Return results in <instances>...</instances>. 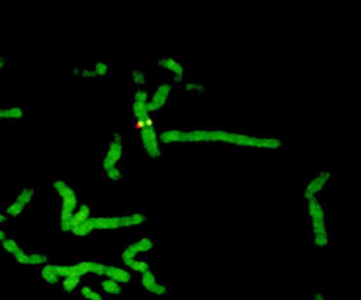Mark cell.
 <instances>
[{"label":"cell","instance_id":"6da1fadb","mask_svg":"<svg viewBox=\"0 0 361 300\" xmlns=\"http://www.w3.org/2000/svg\"><path fill=\"white\" fill-rule=\"evenodd\" d=\"M201 144V143H224L228 145L275 150L282 146V142L276 137L248 135L225 130L195 129L182 131L180 144Z\"/></svg>","mask_w":361,"mask_h":300},{"label":"cell","instance_id":"7a4b0ae2","mask_svg":"<svg viewBox=\"0 0 361 300\" xmlns=\"http://www.w3.org/2000/svg\"><path fill=\"white\" fill-rule=\"evenodd\" d=\"M53 187L57 191L61 200H63V205H61L60 211V228L63 232L66 233L71 232L70 221L73 217V214L78 207L76 193L73 190L72 187H70L61 180L54 182Z\"/></svg>","mask_w":361,"mask_h":300},{"label":"cell","instance_id":"3957f363","mask_svg":"<svg viewBox=\"0 0 361 300\" xmlns=\"http://www.w3.org/2000/svg\"><path fill=\"white\" fill-rule=\"evenodd\" d=\"M124 228L121 217H91L85 223L72 228L71 233L77 237H86L93 230H112Z\"/></svg>","mask_w":361,"mask_h":300},{"label":"cell","instance_id":"277c9868","mask_svg":"<svg viewBox=\"0 0 361 300\" xmlns=\"http://www.w3.org/2000/svg\"><path fill=\"white\" fill-rule=\"evenodd\" d=\"M308 201V215L312 219L313 232L315 237V244L317 246H325L328 243V237L325 222V211L321 204L316 197L307 200Z\"/></svg>","mask_w":361,"mask_h":300},{"label":"cell","instance_id":"5b68a950","mask_svg":"<svg viewBox=\"0 0 361 300\" xmlns=\"http://www.w3.org/2000/svg\"><path fill=\"white\" fill-rule=\"evenodd\" d=\"M140 136L142 146L145 152L152 159L161 157V141L160 134L157 132L154 125H149L140 129Z\"/></svg>","mask_w":361,"mask_h":300},{"label":"cell","instance_id":"8992f818","mask_svg":"<svg viewBox=\"0 0 361 300\" xmlns=\"http://www.w3.org/2000/svg\"><path fill=\"white\" fill-rule=\"evenodd\" d=\"M124 152L123 145V136L120 133H114L112 136V140L108 146L107 152L105 154L103 160V168L109 169L111 167H115L118 162L121 161Z\"/></svg>","mask_w":361,"mask_h":300},{"label":"cell","instance_id":"52a82bcc","mask_svg":"<svg viewBox=\"0 0 361 300\" xmlns=\"http://www.w3.org/2000/svg\"><path fill=\"white\" fill-rule=\"evenodd\" d=\"M171 92L172 87L170 84L164 83L158 86L148 101V108L150 112H157L163 108L169 99Z\"/></svg>","mask_w":361,"mask_h":300},{"label":"cell","instance_id":"ba28073f","mask_svg":"<svg viewBox=\"0 0 361 300\" xmlns=\"http://www.w3.org/2000/svg\"><path fill=\"white\" fill-rule=\"evenodd\" d=\"M153 247V242L145 237V238H142L141 240L136 241L132 244H130L125 251L122 254V259L123 262L125 264H128L130 261H132L135 259L136 256L142 253H146L149 252L150 249Z\"/></svg>","mask_w":361,"mask_h":300},{"label":"cell","instance_id":"9c48e42d","mask_svg":"<svg viewBox=\"0 0 361 300\" xmlns=\"http://www.w3.org/2000/svg\"><path fill=\"white\" fill-rule=\"evenodd\" d=\"M132 112L136 121V127L139 129L145 126H149V125H154L150 115L151 112L148 108V103L133 101Z\"/></svg>","mask_w":361,"mask_h":300},{"label":"cell","instance_id":"30bf717a","mask_svg":"<svg viewBox=\"0 0 361 300\" xmlns=\"http://www.w3.org/2000/svg\"><path fill=\"white\" fill-rule=\"evenodd\" d=\"M159 67L171 73L172 78L176 83L182 82L184 78V67L179 60L173 57H164L158 61Z\"/></svg>","mask_w":361,"mask_h":300},{"label":"cell","instance_id":"8fae6325","mask_svg":"<svg viewBox=\"0 0 361 300\" xmlns=\"http://www.w3.org/2000/svg\"><path fill=\"white\" fill-rule=\"evenodd\" d=\"M329 178H331V172L329 171L320 172L319 176L310 181L309 184L307 185L306 191H304V198L308 200L310 198L316 197V193L319 192L325 187Z\"/></svg>","mask_w":361,"mask_h":300},{"label":"cell","instance_id":"7c38bea8","mask_svg":"<svg viewBox=\"0 0 361 300\" xmlns=\"http://www.w3.org/2000/svg\"><path fill=\"white\" fill-rule=\"evenodd\" d=\"M142 284L148 292L155 294V295L162 296V295H165V294L167 293L166 287L164 285L158 283V281L157 279H155L153 273L150 271H147L143 274Z\"/></svg>","mask_w":361,"mask_h":300},{"label":"cell","instance_id":"4fadbf2b","mask_svg":"<svg viewBox=\"0 0 361 300\" xmlns=\"http://www.w3.org/2000/svg\"><path fill=\"white\" fill-rule=\"evenodd\" d=\"M14 257L17 262L20 264H30V265H37V264H45L47 263L48 258L45 255L40 254H32L28 255L23 252V249L19 248L14 254Z\"/></svg>","mask_w":361,"mask_h":300},{"label":"cell","instance_id":"5bb4252c","mask_svg":"<svg viewBox=\"0 0 361 300\" xmlns=\"http://www.w3.org/2000/svg\"><path fill=\"white\" fill-rule=\"evenodd\" d=\"M105 276H107L108 279L116 281L117 283H128L131 279L129 272L116 266H107Z\"/></svg>","mask_w":361,"mask_h":300},{"label":"cell","instance_id":"9a60e30c","mask_svg":"<svg viewBox=\"0 0 361 300\" xmlns=\"http://www.w3.org/2000/svg\"><path fill=\"white\" fill-rule=\"evenodd\" d=\"M89 218H91V209L88 205L82 204L73 214V217L70 221V227L72 228L78 226V225L85 223Z\"/></svg>","mask_w":361,"mask_h":300},{"label":"cell","instance_id":"2e32d148","mask_svg":"<svg viewBox=\"0 0 361 300\" xmlns=\"http://www.w3.org/2000/svg\"><path fill=\"white\" fill-rule=\"evenodd\" d=\"M122 217H123L124 228L138 226V225H141L146 221V217L143 214H140V212H134V214L122 216Z\"/></svg>","mask_w":361,"mask_h":300},{"label":"cell","instance_id":"e0dca14e","mask_svg":"<svg viewBox=\"0 0 361 300\" xmlns=\"http://www.w3.org/2000/svg\"><path fill=\"white\" fill-rule=\"evenodd\" d=\"M41 276L50 284H56L59 280L58 274L56 272V267L53 264H47L46 266H43Z\"/></svg>","mask_w":361,"mask_h":300},{"label":"cell","instance_id":"ac0fdd59","mask_svg":"<svg viewBox=\"0 0 361 300\" xmlns=\"http://www.w3.org/2000/svg\"><path fill=\"white\" fill-rule=\"evenodd\" d=\"M102 287L106 293L112 294V295H120V294L122 293V287L120 283H117L116 281L111 280V279H107V280L103 281Z\"/></svg>","mask_w":361,"mask_h":300},{"label":"cell","instance_id":"d6986e66","mask_svg":"<svg viewBox=\"0 0 361 300\" xmlns=\"http://www.w3.org/2000/svg\"><path fill=\"white\" fill-rule=\"evenodd\" d=\"M185 90L187 91V92L195 93V94L201 95V94H204L205 91H206V88H205L204 85H202L200 83L189 82V83H186V85H185Z\"/></svg>","mask_w":361,"mask_h":300},{"label":"cell","instance_id":"ffe728a7","mask_svg":"<svg viewBox=\"0 0 361 300\" xmlns=\"http://www.w3.org/2000/svg\"><path fill=\"white\" fill-rule=\"evenodd\" d=\"M127 266H129L130 268H131L132 271L134 272H139V273H142L144 274L145 272L149 271V265L147 262L145 261H140V260H132L130 261L128 264H126Z\"/></svg>","mask_w":361,"mask_h":300},{"label":"cell","instance_id":"44dd1931","mask_svg":"<svg viewBox=\"0 0 361 300\" xmlns=\"http://www.w3.org/2000/svg\"><path fill=\"white\" fill-rule=\"evenodd\" d=\"M24 207H26V205L16 200L14 203H12L7 208V214L11 217H17L21 214Z\"/></svg>","mask_w":361,"mask_h":300},{"label":"cell","instance_id":"7402d4cb","mask_svg":"<svg viewBox=\"0 0 361 300\" xmlns=\"http://www.w3.org/2000/svg\"><path fill=\"white\" fill-rule=\"evenodd\" d=\"M80 282V277H67L63 281L64 290L68 293H71Z\"/></svg>","mask_w":361,"mask_h":300},{"label":"cell","instance_id":"603a6c76","mask_svg":"<svg viewBox=\"0 0 361 300\" xmlns=\"http://www.w3.org/2000/svg\"><path fill=\"white\" fill-rule=\"evenodd\" d=\"M34 196V189L32 188H24L21 190V192L18 195L17 197V201H19L23 203L24 205L29 204L31 201H32V198Z\"/></svg>","mask_w":361,"mask_h":300},{"label":"cell","instance_id":"cb8c5ba5","mask_svg":"<svg viewBox=\"0 0 361 300\" xmlns=\"http://www.w3.org/2000/svg\"><path fill=\"white\" fill-rule=\"evenodd\" d=\"M105 171H106V174H107L108 179L111 180L112 182H118V181H121L123 179V173L117 166L111 167L109 168V169H106Z\"/></svg>","mask_w":361,"mask_h":300},{"label":"cell","instance_id":"d4e9b609","mask_svg":"<svg viewBox=\"0 0 361 300\" xmlns=\"http://www.w3.org/2000/svg\"><path fill=\"white\" fill-rule=\"evenodd\" d=\"M131 77H132V82L136 86H144L146 84V75L142 70H139V69H135V70L132 71L131 73Z\"/></svg>","mask_w":361,"mask_h":300},{"label":"cell","instance_id":"484cf974","mask_svg":"<svg viewBox=\"0 0 361 300\" xmlns=\"http://www.w3.org/2000/svg\"><path fill=\"white\" fill-rule=\"evenodd\" d=\"M93 70H94L96 74V77H103L105 75H107L109 71V67L106 62L98 61L94 65V67H93Z\"/></svg>","mask_w":361,"mask_h":300},{"label":"cell","instance_id":"4316f807","mask_svg":"<svg viewBox=\"0 0 361 300\" xmlns=\"http://www.w3.org/2000/svg\"><path fill=\"white\" fill-rule=\"evenodd\" d=\"M2 246H3V248L8 253L13 254V255L18 251V249L20 248L19 245L17 244V242L15 240H13V239H8V238L4 239L2 241Z\"/></svg>","mask_w":361,"mask_h":300},{"label":"cell","instance_id":"83f0119b","mask_svg":"<svg viewBox=\"0 0 361 300\" xmlns=\"http://www.w3.org/2000/svg\"><path fill=\"white\" fill-rule=\"evenodd\" d=\"M82 295L86 298V299H89V300H103L102 296L99 295L98 293L94 292L92 289H90L89 286H84L82 289Z\"/></svg>","mask_w":361,"mask_h":300},{"label":"cell","instance_id":"f1b7e54d","mask_svg":"<svg viewBox=\"0 0 361 300\" xmlns=\"http://www.w3.org/2000/svg\"><path fill=\"white\" fill-rule=\"evenodd\" d=\"M9 120H20L23 117V111L19 107H12L8 109Z\"/></svg>","mask_w":361,"mask_h":300},{"label":"cell","instance_id":"f546056e","mask_svg":"<svg viewBox=\"0 0 361 300\" xmlns=\"http://www.w3.org/2000/svg\"><path fill=\"white\" fill-rule=\"evenodd\" d=\"M133 97H134V102L148 103L149 97H150V95H149V93L146 90H144V89H138V90L135 91Z\"/></svg>","mask_w":361,"mask_h":300},{"label":"cell","instance_id":"4dcf8cb0","mask_svg":"<svg viewBox=\"0 0 361 300\" xmlns=\"http://www.w3.org/2000/svg\"><path fill=\"white\" fill-rule=\"evenodd\" d=\"M79 76L83 77V78L91 79V78H95L96 74H95V72H94V70H93V69H82V70H80Z\"/></svg>","mask_w":361,"mask_h":300},{"label":"cell","instance_id":"1f68e13d","mask_svg":"<svg viewBox=\"0 0 361 300\" xmlns=\"http://www.w3.org/2000/svg\"><path fill=\"white\" fill-rule=\"evenodd\" d=\"M0 120H9L8 109H0Z\"/></svg>","mask_w":361,"mask_h":300},{"label":"cell","instance_id":"d6a6232c","mask_svg":"<svg viewBox=\"0 0 361 300\" xmlns=\"http://www.w3.org/2000/svg\"><path fill=\"white\" fill-rule=\"evenodd\" d=\"M7 61H8V59L5 58L4 56H0V69H2L5 66V64H7Z\"/></svg>","mask_w":361,"mask_h":300},{"label":"cell","instance_id":"836d02e7","mask_svg":"<svg viewBox=\"0 0 361 300\" xmlns=\"http://www.w3.org/2000/svg\"><path fill=\"white\" fill-rule=\"evenodd\" d=\"M314 300H325V298H323V296L320 293H316L314 296Z\"/></svg>","mask_w":361,"mask_h":300},{"label":"cell","instance_id":"e575fe53","mask_svg":"<svg viewBox=\"0 0 361 300\" xmlns=\"http://www.w3.org/2000/svg\"><path fill=\"white\" fill-rule=\"evenodd\" d=\"M4 239H7V236H5V233L2 229H0V241L2 242Z\"/></svg>","mask_w":361,"mask_h":300},{"label":"cell","instance_id":"d590c367","mask_svg":"<svg viewBox=\"0 0 361 300\" xmlns=\"http://www.w3.org/2000/svg\"><path fill=\"white\" fill-rule=\"evenodd\" d=\"M5 221H7V217H5V216L2 215V214H0V223H3V222H5Z\"/></svg>","mask_w":361,"mask_h":300}]
</instances>
